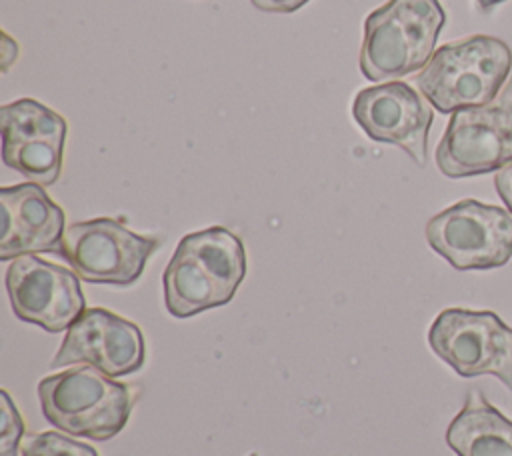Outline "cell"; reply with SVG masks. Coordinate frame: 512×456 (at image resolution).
<instances>
[{"label":"cell","mask_w":512,"mask_h":456,"mask_svg":"<svg viewBox=\"0 0 512 456\" xmlns=\"http://www.w3.org/2000/svg\"><path fill=\"white\" fill-rule=\"evenodd\" d=\"M444 22L438 0H388L364 20L360 72L372 82H392L422 70Z\"/></svg>","instance_id":"1"},{"label":"cell","mask_w":512,"mask_h":456,"mask_svg":"<svg viewBox=\"0 0 512 456\" xmlns=\"http://www.w3.org/2000/svg\"><path fill=\"white\" fill-rule=\"evenodd\" d=\"M512 70V52L496 36L474 34L448 42L416 74L418 92L440 114L482 106L496 98Z\"/></svg>","instance_id":"2"},{"label":"cell","mask_w":512,"mask_h":456,"mask_svg":"<svg viewBox=\"0 0 512 456\" xmlns=\"http://www.w3.org/2000/svg\"><path fill=\"white\" fill-rule=\"evenodd\" d=\"M38 398L44 418L54 428L104 442L128 424L136 392L96 366L78 364L42 378Z\"/></svg>","instance_id":"3"},{"label":"cell","mask_w":512,"mask_h":456,"mask_svg":"<svg viewBox=\"0 0 512 456\" xmlns=\"http://www.w3.org/2000/svg\"><path fill=\"white\" fill-rule=\"evenodd\" d=\"M434 158L448 178L480 176L512 164V74L494 100L452 114Z\"/></svg>","instance_id":"4"},{"label":"cell","mask_w":512,"mask_h":456,"mask_svg":"<svg viewBox=\"0 0 512 456\" xmlns=\"http://www.w3.org/2000/svg\"><path fill=\"white\" fill-rule=\"evenodd\" d=\"M426 242L456 270H492L512 258V214L464 198L426 222Z\"/></svg>","instance_id":"5"},{"label":"cell","mask_w":512,"mask_h":456,"mask_svg":"<svg viewBox=\"0 0 512 456\" xmlns=\"http://www.w3.org/2000/svg\"><path fill=\"white\" fill-rule=\"evenodd\" d=\"M428 344L458 376H494L512 392V328L496 312L446 308L434 318Z\"/></svg>","instance_id":"6"},{"label":"cell","mask_w":512,"mask_h":456,"mask_svg":"<svg viewBox=\"0 0 512 456\" xmlns=\"http://www.w3.org/2000/svg\"><path fill=\"white\" fill-rule=\"evenodd\" d=\"M160 244L156 236L136 234L122 220L102 216L70 224L60 256L86 282L130 286Z\"/></svg>","instance_id":"7"},{"label":"cell","mask_w":512,"mask_h":456,"mask_svg":"<svg viewBox=\"0 0 512 456\" xmlns=\"http://www.w3.org/2000/svg\"><path fill=\"white\" fill-rule=\"evenodd\" d=\"M4 282L16 318L46 332L68 330L86 310L80 276L36 254L14 258Z\"/></svg>","instance_id":"8"},{"label":"cell","mask_w":512,"mask_h":456,"mask_svg":"<svg viewBox=\"0 0 512 456\" xmlns=\"http://www.w3.org/2000/svg\"><path fill=\"white\" fill-rule=\"evenodd\" d=\"M352 118L374 142L402 148L418 166L428 160L430 102L402 80L362 88L352 102Z\"/></svg>","instance_id":"9"},{"label":"cell","mask_w":512,"mask_h":456,"mask_svg":"<svg viewBox=\"0 0 512 456\" xmlns=\"http://www.w3.org/2000/svg\"><path fill=\"white\" fill-rule=\"evenodd\" d=\"M2 236L0 260H14L24 254L62 252L64 210L48 196L44 186L24 182L0 190Z\"/></svg>","instance_id":"10"},{"label":"cell","mask_w":512,"mask_h":456,"mask_svg":"<svg viewBox=\"0 0 512 456\" xmlns=\"http://www.w3.org/2000/svg\"><path fill=\"white\" fill-rule=\"evenodd\" d=\"M456 456H512V420L474 388L446 430Z\"/></svg>","instance_id":"11"},{"label":"cell","mask_w":512,"mask_h":456,"mask_svg":"<svg viewBox=\"0 0 512 456\" xmlns=\"http://www.w3.org/2000/svg\"><path fill=\"white\" fill-rule=\"evenodd\" d=\"M162 286L166 310L174 318H190L232 300L200 262L180 248L174 250L162 274Z\"/></svg>","instance_id":"12"},{"label":"cell","mask_w":512,"mask_h":456,"mask_svg":"<svg viewBox=\"0 0 512 456\" xmlns=\"http://www.w3.org/2000/svg\"><path fill=\"white\" fill-rule=\"evenodd\" d=\"M200 262V266L234 298L246 276V252L242 240L224 226H210L186 234L178 246Z\"/></svg>","instance_id":"13"},{"label":"cell","mask_w":512,"mask_h":456,"mask_svg":"<svg viewBox=\"0 0 512 456\" xmlns=\"http://www.w3.org/2000/svg\"><path fill=\"white\" fill-rule=\"evenodd\" d=\"M2 144L30 140H66L68 122L56 110L32 98H20L0 108Z\"/></svg>","instance_id":"14"},{"label":"cell","mask_w":512,"mask_h":456,"mask_svg":"<svg viewBox=\"0 0 512 456\" xmlns=\"http://www.w3.org/2000/svg\"><path fill=\"white\" fill-rule=\"evenodd\" d=\"M146 360V342L138 324L108 310L100 370L112 378L138 372Z\"/></svg>","instance_id":"15"},{"label":"cell","mask_w":512,"mask_h":456,"mask_svg":"<svg viewBox=\"0 0 512 456\" xmlns=\"http://www.w3.org/2000/svg\"><path fill=\"white\" fill-rule=\"evenodd\" d=\"M66 140H30L2 144V162L26 176L28 182L52 186L62 172V154Z\"/></svg>","instance_id":"16"},{"label":"cell","mask_w":512,"mask_h":456,"mask_svg":"<svg viewBox=\"0 0 512 456\" xmlns=\"http://www.w3.org/2000/svg\"><path fill=\"white\" fill-rule=\"evenodd\" d=\"M106 316V308H86L82 316L66 330V336L50 366L62 368L68 364H88L100 368Z\"/></svg>","instance_id":"17"},{"label":"cell","mask_w":512,"mask_h":456,"mask_svg":"<svg viewBox=\"0 0 512 456\" xmlns=\"http://www.w3.org/2000/svg\"><path fill=\"white\" fill-rule=\"evenodd\" d=\"M22 456H98V452L84 442L72 440L60 432H36L22 440Z\"/></svg>","instance_id":"18"},{"label":"cell","mask_w":512,"mask_h":456,"mask_svg":"<svg viewBox=\"0 0 512 456\" xmlns=\"http://www.w3.org/2000/svg\"><path fill=\"white\" fill-rule=\"evenodd\" d=\"M2 398V432H0V456H18V446L24 436V420L18 406L12 402L8 390H0Z\"/></svg>","instance_id":"19"},{"label":"cell","mask_w":512,"mask_h":456,"mask_svg":"<svg viewBox=\"0 0 512 456\" xmlns=\"http://www.w3.org/2000/svg\"><path fill=\"white\" fill-rule=\"evenodd\" d=\"M254 8L262 12H278V14H290L302 8L310 0H250Z\"/></svg>","instance_id":"20"},{"label":"cell","mask_w":512,"mask_h":456,"mask_svg":"<svg viewBox=\"0 0 512 456\" xmlns=\"http://www.w3.org/2000/svg\"><path fill=\"white\" fill-rule=\"evenodd\" d=\"M494 186H496V192H498L500 200L504 202L506 210L512 214V164L496 172Z\"/></svg>","instance_id":"21"},{"label":"cell","mask_w":512,"mask_h":456,"mask_svg":"<svg viewBox=\"0 0 512 456\" xmlns=\"http://www.w3.org/2000/svg\"><path fill=\"white\" fill-rule=\"evenodd\" d=\"M18 58V42L10 38L6 32H2V72H8V68Z\"/></svg>","instance_id":"22"},{"label":"cell","mask_w":512,"mask_h":456,"mask_svg":"<svg viewBox=\"0 0 512 456\" xmlns=\"http://www.w3.org/2000/svg\"><path fill=\"white\" fill-rule=\"evenodd\" d=\"M478 2V6L482 8V10H490V8H494L496 4H502V2H506V0H476Z\"/></svg>","instance_id":"23"},{"label":"cell","mask_w":512,"mask_h":456,"mask_svg":"<svg viewBox=\"0 0 512 456\" xmlns=\"http://www.w3.org/2000/svg\"><path fill=\"white\" fill-rule=\"evenodd\" d=\"M248 456H258V454H256V452H252V454H248Z\"/></svg>","instance_id":"24"}]
</instances>
